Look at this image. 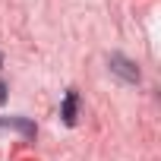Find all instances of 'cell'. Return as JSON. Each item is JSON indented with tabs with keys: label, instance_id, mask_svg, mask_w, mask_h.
<instances>
[{
	"label": "cell",
	"instance_id": "2",
	"mask_svg": "<svg viewBox=\"0 0 161 161\" xmlns=\"http://www.w3.org/2000/svg\"><path fill=\"white\" fill-rule=\"evenodd\" d=\"M76 104H79V98H76V92H69L66 95V104H63V120L73 126L76 123Z\"/></svg>",
	"mask_w": 161,
	"mask_h": 161
},
{
	"label": "cell",
	"instance_id": "1",
	"mask_svg": "<svg viewBox=\"0 0 161 161\" xmlns=\"http://www.w3.org/2000/svg\"><path fill=\"white\" fill-rule=\"evenodd\" d=\"M111 69H114L117 76H123L126 82H136V79H139V69H136L126 57H120V54H114V57H111Z\"/></svg>",
	"mask_w": 161,
	"mask_h": 161
},
{
	"label": "cell",
	"instance_id": "3",
	"mask_svg": "<svg viewBox=\"0 0 161 161\" xmlns=\"http://www.w3.org/2000/svg\"><path fill=\"white\" fill-rule=\"evenodd\" d=\"M7 101V86H3V79H0V104Z\"/></svg>",
	"mask_w": 161,
	"mask_h": 161
}]
</instances>
